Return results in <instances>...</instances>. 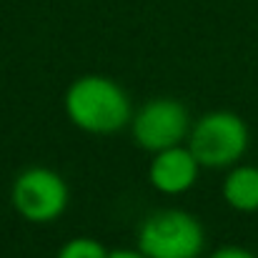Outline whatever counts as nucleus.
I'll use <instances>...</instances> for the list:
<instances>
[{
	"mask_svg": "<svg viewBox=\"0 0 258 258\" xmlns=\"http://www.w3.org/2000/svg\"><path fill=\"white\" fill-rule=\"evenodd\" d=\"M63 108L68 120L90 136H115L131 125L133 103L125 88L105 76H81L76 78L66 95Z\"/></svg>",
	"mask_w": 258,
	"mask_h": 258,
	"instance_id": "nucleus-1",
	"label": "nucleus"
},
{
	"mask_svg": "<svg viewBox=\"0 0 258 258\" xmlns=\"http://www.w3.org/2000/svg\"><path fill=\"white\" fill-rule=\"evenodd\" d=\"M108 258H148V256L143 251H138V248H110Z\"/></svg>",
	"mask_w": 258,
	"mask_h": 258,
	"instance_id": "nucleus-10",
	"label": "nucleus"
},
{
	"mask_svg": "<svg viewBox=\"0 0 258 258\" xmlns=\"http://www.w3.org/2000/svg\"><path fill=\"white\" fill-rule=\"evenodd\" d=\"M10 203L23 221L45 226L66 216L71 203V188L55 168L28 166L15 175L10 185Z\"/></svg>",
	"mask_w": 258,
	"mask_h": 258,
	"instance_id": "nucleus-4",
	"label": "nucleus"
},
{
	"mask_svg": "<svg viewBox=\"0 0 258 258\" xmlns=\"http://www.w3.org/2000/svg\"><path fill=\"white\" fill-rule=\"evenodd\" d=\"M190 113L175 98H151L141 108L133 110L131 136L133 143L146 153H158L163 148H173L188 141L190 133Z\"/></svg>",
	"mask_w": 258,
	"mask_h": 258,
	"instance_id": "nucleus-5",
	"label": "nucleus"
},
{
	"mask_svg": "<svg viewBox=\"0 0 258 258\" xmlns=\"http://www.w3.org/2000/svg\"><path fill=\"white\" fill-rule=\"evenodd\" d=\"M136 248L148 258H201L206 231L203 223L183 208H158L141 221Z\"/></svg>",
	"mask_w": 258,
	"mask_h": 258,
	"instance_id": "nucleus-2",
	"label": "nucleus"
},
{
	"mask_svg": "<svg viewBox=\"0 0 258 258\" xmlns=\"http://www.w3.org/2000/svg\"><path fill=\"white\" fill-rule=\"evenodd\" d=\"M248 143V123L233 110H208L193 120L185 141L203 168H231L241 163Z\"/></svg>",
	"mask_w": 258,
	"mask_h": 258,
	"instance_id": "nucleus-3",
	"label": "nucleus"
},
{
	"mask_svg": "<svg viewBox=\"0 0 258 258\" xmlns=\"http://www.w3.org/2000/svg\"><path fill=\"white\" fill-rule=\"evenodd\" d=\"M201 168L203 166L198 163L193 151L185 143H180L153 153L148 163V183L163 196H183L196 185Z\"/></svg>",
	"mask_w": 258,
	"mask_h": 258,
	"instance_id": "nucleus-6",
	"label": "nucleus"
},
{
	"mask_svg": "<svg viewBox=\"0 0 258 258\" xmlns=\"http://www.w3.org/2000/svg\"><path fill=\"white\" fill-rule=\"evenodd\" d=\"M108 246L93 236H76L71 241H66L55 258H108Z\"/></svg>",
	"mask_w": 258,
	"mask_h": 258,
	"instance_id": "nucleus-8",
	"label": "nucleus"
},
{
	"mask_svg": "<svg viewBox=\"0 0 258 258\" xmlns=\"http://www.w3.org/2000/svg\"><path fill=\"white\" fill-rule=\"evenodd\" d=\"M208 258H258L253 251H248V248H243V246H221V248H216L213 253Z\"/></svg>",
	"mask_w": 258,
	"mask_h": 258,
	"instance_id": "nucleus-9",
	"label": "nucleus"
},
{
	"mask_svg": "<svg viewBox=\"0 0 258 258\" xmlns=\"http://www.w3.org/2000/svg\"><path fill=\"white\" fill-rule=\"evenodd\" d=\"M221 196L228 208L238 213H256L258 211V166L236 163L231 166L223 183Z\"/></svg>",
	"mask_w": 258,
	"mask_h": 258,
	"instance_id": "nucleus-7",
	"label": "nucleus"
}]
</instances>
